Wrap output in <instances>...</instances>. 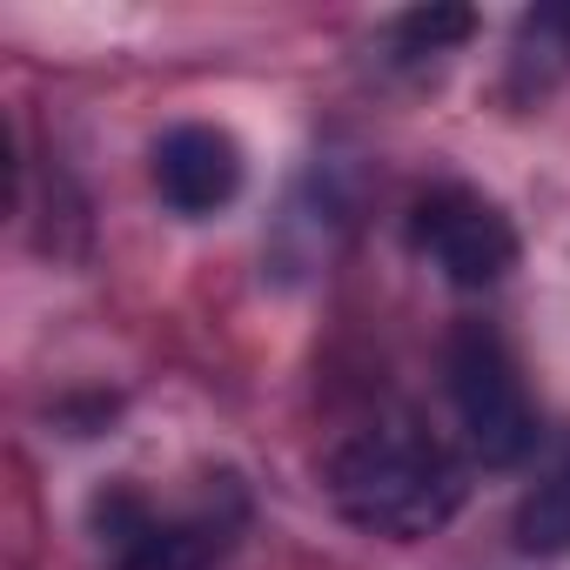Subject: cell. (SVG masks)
I'll return each instance as SVG.
<instances>
[{
  "mask_svg": "<svg viewBox=\"0 0 570 570\" xmlns=\"http://www.w3.org/2000/svg\"><path fill=\"white\" fill-rule=\"evenodd\" d=\"M323 490L343 523L383 543H423L450 530L470 497V463L416 416H376L336 436L323 456Z\"/></svg>",
  "mask_w": 570,
  "mask_h": 570,
  "instance_id": "obj_1",
  "label": "cell"
},
{
  "mask_svg": "<svg viewBox=\"0 0 570 570\" xmlns=\"http://www.w3.org/2000/svg\"><path fill=\"white\" fill-rule=\"evenodd\" d=\"M101 570H222L248 530V497L235 476L195 497H148L141 483H108L88 510Z\"/></svg>",
  "mask_w": 570,
  "mask_h": 570,
  "instance_id": "obj_2",
  "label": "cell"
},
{
  "mask_svg": "<svg viewBox=\"0 0 570 570\" xmlns=\"http://www.w3.org/2000/svg\"><path fill=\"white\" fill-rule=\"evenodd\" d=\"M443 390H450V416L463 436V456L483 470H517L537 456V403L523 383L517 350L490 330V323H463L443 350Z\"/></svg>",
  "mask_w": 570,
  "mask_h": 570,
  "instance_id": "obj_3",
  "label": "cell"
},
{
  "mask_svg": "<svg viewBox=\"0 0 570 570\" xmlns=\"http://www.w3.org/2000/svg\"><path fill=\"white\" fill-rule=\"evenodd\" d=\"M410 248L450 289H497L523 255L517 222L470 181H436L410 202Z\"/></svg>",
  "mask_w": 570,
  "mask_h": 570,
  "instance_id": "obj_4",
  "label": "cell"
},
{
  "mask_svg": "<svg viewBox=\"0 0 570 570\" xmlns=\"http://www.w3.org/2000/svg\"><path fill=\"white\" fill-rule=\"evenodd\" d=\"M248 181V161H242V141L215 121H175L161 141H155V195L202 222V215H222Z\"/></svg>",
  "mask_w": 570,
  "mask_h": 570,
  "instance_id": "obj_5",
  "label": "cell"
},
{
  "mask_svg": "<svg viewBox=\"0 0 570 570\" xmlns=\"http://www.w3.org/2000/svg\"><path fill=\"white\" fill-rule=\"evenodd\" d=\"M563 75H570V8H537V14H523L517 35H510L503 95L530 108V101H543Z\"/></svg>",
  "mask_w": 570,
  "mask_h": 570,
  "instance_id": "obj_6",
  "label": "cell"
},
{
  "mask_svg": "<svg viewBox=\"0 0 570 570\" xmlns=\"http://www.w3.org/2000/svg\"><path fill=\"white\" fill-rule=\"evenodd\" d=\"M476 35L470 8H416L383 28V68L390 75H436L463 41Z\"/></svg>",
  "mask_w": 570,
  "mask_h": 570,
  "instance_id": "obj_7",
  "label": "cell"
},
{
  "mask_svg": "<svg viewBox=\"0 0 570 570\" xmlns=\"http://www.w3.org/2000/svg\"><path fill=\"white\" fill-rule=\"evenodd\" d=\"M517 543L530 557H563L570 550V436L550 443V456L537 463V483L517 503Z\"/></svg>",
  "mask_w": 570,
  "mask_h": 570,
  "instance_id": "obj_8",
  "label": "cell"
}]
</instances>
